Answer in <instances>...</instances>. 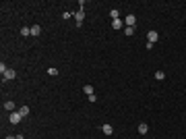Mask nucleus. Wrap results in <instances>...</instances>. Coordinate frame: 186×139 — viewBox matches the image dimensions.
Listing matches in <instances>:
<instances>
[{"mask_svg": "<svg viewBox=\"0 0 186 139\" xmlns=\"http://www.w3.org/2000/svg\"><path fill=\"white\" fill-rule=\"evenodd\" d=\"M79 6H81V9L75 12V21H77L75 25H77V27H81L83 21H85V9H83V6H85V2H79Z\"/></svg>", "mask_w": 186, "mask_h": 139, "instance_id": "f257e3e1", "label": "nucleus"}, {"mask_svg": "<svg viewBox=\"0 0 186 139\" xmlns=\"http://www.w3.org/2000/svg\"><path fill=\"white\" fill-rule=\"evenodd\" d=\"M21 118H23L21 112H19V110H15V112H11V118H8V120H11V125H19V123H21Z\"/></svg>", "mask_w": 186, "mask_h": 139, "instance_id": "f03ea898", "label": "nucleus"}, {"mask_svg": "<svg viewBox=\"0 0 186 139\" xmlns=\"http://www.w3.org/2000/svg\"><path fill=\"white\" fill-rule=\"evenodd\" d=\"M124 25H126V27H135V25H137V17H135L132 12H130V15H126V19H124Z\"/></svg>", "mask_w": 186, "mask_h": 139, "instance_id": "7ed1b4c3", "label": "nucleus"}, {"mask_svg": "<svg viewBox=\"0 0 186 139\" xmlns=\"http://www.w3.org/2000/svg\"><path fill=\"white\" fill-rule=\"evenodd\" d=\"M15 77H17V73H15L12 69H8L6 73H4V75H2V81H12Z\"/></svg>", "mask_w": 186, "mask_h": 139, "instance_id": "20e7f679", "label": "nucleus"}, {"mask_svg": "<svg viewBox=\"0 0 186 139\" xmlns=\"http://www.w3.org/2000/svg\"><path fill=\"white\" fill-rule=\"evenodd\" d=\"M147 40H149V42H151V44H155V42H157V40H159V33H157V31H155V29H151V31H149V33H147Z\"/></svg>", "mask_w": 186, "mask_h": 139, "instance_id": "39448f33", "label": "nucleus"}, {"mask_svg": "<svg viewBox=\"0 0 186 139\" xmlns=\"http://www.w3.org/2000/svg\"><path fill=\"white\" fill-rule=\"evenodd\" d=\"M15 108H17V104H15L12 100H6V102H4V110H8V112H15Z\"/></svg>", "mask_w": 186, "mask_h": 139, "instance_id": "423d86ee", "label": "nucleus"}, {"mask_svg": "<svg viewBox=\"0 0 186 139\" xmlns=\"http://www.w3.org/2000/svg\"><path fill=\"white\" fill-rule=\"evenodd\" d=\"M101 131H104L105 135H112V133H114V127L108 125V123H104V125H101Z\"/></svg>", "mask_w": 186, "mask_h": 139, "instance_id": "0eeeda50", "label": "nucleus"}, {"mask_svg": "<svg viewBox=\"0 0 186 139\" xmlns=\"http://www.w3.org/2000/svg\"><path fill=\"white\" fill-rule=\"evenodd\" d=\"M147 131H149V125H147V123H141V125H139V133H141V135H145Z\"/></svg>", "mask_w": 186, "mask_h": 139, "instance_id": "6e6552de", "label": "nucleus"}, {"mask_svg": "<svg viewBox=\"0 0 186 139\" xmlns=\"http://www.w3.org/2000/svg\"><path fill=\"white\" fill-rule=\"evenodd\" d=\"M19 112H21V116H29V112H31V110H29V106H21V108H19Z\"/></svg>", "mask_w": 186, "mask_h": 139, "instance_id": "1a4fd4ad", "label": "nucleus"}, {"mask_svg": "<svg viewBox=\"0 0 186 139\" xmlns=\"http://www.w3.org/2000/svg\"><path fill=\"white\" fill-rule=\"evenodd\" d=\"M39 33H42V27H39V25H33V27H31V35H35V37H37Z\"/></svg>", "mask_w": 186, "mask_h": 139, "instance_id": "9d476101", "label": "nucleus"}, {"mask_svg": "<svg viewBox=\"0 0 186 139\" xmlns=\"http://www.w3.org/2000/svg\"><path fill=\"white\" fill-rule=\"evenodd\" d=\"M122 25H124V21H120V19H114V21H112V27H114V29H120Z\"/></svg>", "mask_w": 186, "mask_h": 139, "instance_id": "9b49d317", "label": "nucleus"}, {"mask_svg": "<svg viewBox=\"0 0 186 139\" xmlns=\"http://www.w3.org/2000/svg\"><path fill=\"white\" fill-rule=\"evenodd\" d=\"M21 35H23V37L31 35V27H21Z\"/></svg>", "mask_w": 186, "mask_h": 139, "instance_id": "f8f14e48", "label": "nucleus"}, {"mask_svg": "<svg viewBox=\"0 0 186 139\" xmlns=\"http://www.w3.org/2000/svg\"><path fill=\"white\" fill-rule=\"evenodd\" d=\"M83 92L87 93V98H89V96H93V87H91V85H85V87H83Z\"/></svg>", "mask_w": 186, "mask_h": 139, "instance_id": "ddd939ff", "label": "nucleus"}, {"mask_svg": "<svg viewBox=\"0 0 186 139\" xmlns=\"http://www.w3.org/2000/svg\"><path fill=\"white\" fill-rule=\"evenodd\" d=\"M118 15H120V11H118V9H112V11H110V17H112V21H114V19H118Z\"/></svg>", "mask_w": 186, "mask_h": 139, "instance_id": "4468645a", "label": "nucleus"}, {"mask_svg": "<svg viewBox=\"0 0 186 139\" xmlns=\"http://www.w3.org/2000/svg\"><path fill=\"white\" fill-rule=\"evenodd\" d=\"M124 33H126L128 37H130V35L135 33V27H124Z\"/></svg>", "mask_w": 186, "mask_h": 139, "instance_id": "2eb2a0df", "label": "nucleus"}, {"mask_svg": "<svg viewBox=\"0 0 186 139\" xmlns=\"http://www.w3.org/2000/svg\"><path fill=\"white\" fill-rule=\"evenodd\" d=\"M48 75H52V77H56V75H58V71L54 69V67H50V69H48Z\"/></svg>", "mask_w": 186, "mask_h": 139, "instance_id": "dca6fc26", "label": "nucleus"}, {"mask_svg": "<svg viewBox=\"0 0 186 139\" xmlns=\"http://www.w3.org/2000/svg\"><path fill=\"white\" fill-rule=\"evenodd\" d=\"M163 77H165V73H163V71H157V73H155V79H159V81H161Z\"/></svg>", "mask_w": 186, "mask_h": 139, "instance_id": "f3484780", "label": "nucleus"}, {"mask_svg": "<svg viewBox=\"0 0 186 139\" xmlns=\"http://www.w3.org/2000/svg\"><path fill=\"white\" fill-rule=\"evenodd\" d=\"M6 71H8V67H6V64H4V62H0V73H2V75H4V73H6Z\"/></svg>", "mask_w": 186, "mask_h": 139, "instance_id": "a211bd4d", "label": "nucleus"}, {"mask_svg": "<svg viewBox=\"0 0 186 139\" xmlns=\"http://www.w3.org/2000/svg\"><path fill=\"white\" fill-rule=\"evenodd\" d=\"M15 137H17V139H25V137H23V135H21V133H19V135H15Z\"/></svg>", "mask_w": 186, "mask_h": 139, "instance_id": "6ab92c4d", "label": "nucleus"}, {"mask_svg": "<svg viewBox=\"0 0 186 139\" xmlns=\"http://www.w3.org/2000/svg\"><path fill=\"white\" fill-rule=\"evenodd\" d=\"M6 139H17V137H15V135H8V137H6Z\"/></svg>", "mask_w": 186, "mask_h": 139, "instance_id": "aec40b11", "label": "nucleus"}]
</instances>
